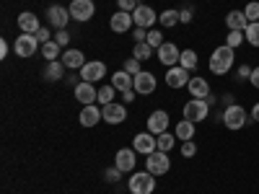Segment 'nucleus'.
<instances>
[{
    "label": "nucleus",
    "instance_id": "nucleus-1",
    "mask_svg": "<svg viewBox=\"0 0 259 194\" xmlns=\"http://www.w3.org/2000/svg\"><path fill=\"white\" fill-rule=\"evenodd\" d=\"M233 47L228 44H221V47H215L212 55H210V73L215 75H226L231 68H233Z\"/></svg>",
    "mask_w": 259,
    "mask_h": 194
},
{
    "label": "nucleus",
    "instance_id": "nucleus-2",
    "mask_svg": "<svg viewBox=\"0 0 259 194\" xmlns=\"http://www.w3.org/2000/svg\"><path fill=\"white\" fill-rule=\"evenodd\" d=\"M221 119H223V124H226L228 129H241V127L249 122V114H246L244 106L231 104V106H226V112L221 114Z\"/></svg>",
    "mask_w": 259,
    "mask_h": 194
},
{
    "label": "nucleus",
    "instance_id": "nucleus-3",
    "mask_svg": "<svg viewBox=\"0 0 259 194\" xmlns=\"http://www.w3.org/2000/svg\"><path fill=\"white\" fill-rule=\"evenodd\" d=\"M156 189V176L150 171H140V174L130 176V191L133 194H153Z\"/></svg>",
    "mask_w": 259,
    "mask_h": 194
},
{
    "label": "nucleus",
    "instance_id": "nucleus-4",
    "mask_svg": "<svg viewBox=\"0 0 259 194\" xmlns=\"http://www.w3.org/2000/svg\"><path fill=\"white\" fill-rule=\"evenodd\" d=\"M168 168H171V161H168V153H163V150H153L150 156H145V171H150L153 176H163Z\"/></svg>",
    "mask_w": 259,
    "mask_h": 194
},
{
    "label": "nucleus",
    "instance_id": "nucleus-5",
    "mask_svg": "<svg viewBox=\"0 0 259 194\" xmlns=\"http://www.w3.org/2000/svg\"><path fill=\"white\" fill-rule=\"evenodd\" d=\"M207 114H210V104L205 99H192V101L184 104V119H189L194 124L207 119Z\"/></svg>",
    "mask_w": 259,
    "mask_h": 194
},
{
    "label": "nucleus",
    "instance_id": "nucleus-6",
    "mask_svg": "<svg viewBox=\"0 0 259 194\" xmlns=\"http://www.w3.org/2000/svg\"><path fill=\"white\" fill-rule=\"evenodd\" d=\"M68 11H70V18H73V21H78V24H85V21L94 16L96 6H94V0H73Z\"/></svg>",
    "mask_w": 259,
    "mask_h": 194
},
{
    "label": "nucleus",
    "instance_id": "nucleus-7",
    "mask_svg": "<svg viewBox=\"0 0 259 194\" xmlns=\"http://www.w3.org/2000/svg\"><path fill=\"white\" fill-rule=\"evenodd\" d=\"M36 47H39V39H36L34 34H21V36H16V44H13L16 57H34V55H36Z\"/></svg>",
    "mask_w": 259,
    "mask_h": 194
},
{
    "label": "nucleus",
    "instance_id": "nucleus-8",
    "mask_svg": "<svg viewBox=\"0 0 259 194\" xmlns=\"http://www.w3.org/2000/svg\"><path fill=\"white\" fill-rule=\"evenodd\" d=\"M138 163V153H135V148H119L117 150V156H114V166L122 171V174H130V171L135 168Z\"/></svg>",
    "mask_w": 259,
    "mask_h": 194
},
{
    "label": "nucleus",
    "instance_id": "nucleus-9",
    "mask_svg": "<svg viewBox=\"0 0 259 194\" xmlns=\"http://www.w3.org/2000/svg\"><path fill=\"white\" fill-rule=\"evenodd\" d=\"M156 57L161 60V65H166V68H174V65H179V47L177 44H171V41H163V44L156 50Z\"/></svg>",
    "mask_w": 259,
    "mask_h": 194
},
{
    "label": "nucleus",
    "instance_id": "nucleus-10",
    "mask_svg": "<svg viewBox=\"0 0 259 194\" xmlns=\"http://www.w3.org/2000/svg\"><path fill=\"white\" fill-rule=\"evenodd\" d=\"M189 70L182 68V65H174V68H168L166 73V85L168 88H184V85H189Z\"/></svg>",
    "mask_w": 259,
    "mask_h": 194
},
{
    "label": "nucleus",
    "instance_id": "nucleus-11",
    "mask_svg": "<svg viewBox=\"0 0 259 194\" xmlns=\"http://www.w3.org/2000/svg\"><path fill=\"white\" fill-rule=\"evenodd\" d=\"M133 91H135V93H140V96L153 93V91H156V75H153V73H148V70H140V73L135 75Z\"/></svg>",
    "mask_w": 259,
    "mask_h": 194
},
{
    "label": "nucleus",
    "instance_id": "nucleus-12",
    "mask_svg": "<svg viewBox=\"0 0 259 194\" xmlns=\"http://www.w3.org/2000/svg\"><path fill=\"white\" fill-rule=\"evenodd\" d=\"M104 75H106V65L99 62V60H91V62H85L83 68H80V78H83L85 83H96V80H101Z\"/></svg>",
    "mask_w": 259,
    "mask_h": 194
},
{
    "label": "nucleus",
    "instance_id": "nucleus-13",
    "mask_svg": "<svg viewBox=\"0 0 259 194\" xmlns=\"http://www.w3.org/2000/svg\"><path fill=\"white\" fill-rule=\"evenodd\" d=\"M73 93H75L78 104H83V106H91V104H96V101H99V91L94 88V83H85V80L75 85Z\"/></svg>",
    "mask_w": 259,
    "mask_h": 194
},
{
    "label": "nucleus",
    "instance_id": "nucleus-14",
    "mask_svg": "<svg viewBox=\"0 0 259 194\" xmlns=\"http://www.w3.org/2000/svg\"><path fill=\"white\" fill-rule=\"evenodd\" d=\"M133 21H135V26H143V29H150L158 21V13L150 8V6H138L133 11Z\"/></svg>",
    "mask_w": 259,
    "mask_h": 194
},
{
    "label": "nucleus",
    "instance_id": "nucleus-15",
    "mask_svg": "<svg viewBox=\"0 0 259 194\" xmlns=\"http://www.w3.org/2000/svg\"><path fill=\"white\" fill-rule=\"evenodd\" d=\"M133 148H135V153L150 156L153 150H158V145H156V135H153V132H138L135 140H133Z\"/></svg>",
    "mask_w": 259,
    "mask_h": 194
},
{
    "label": "nucleus",
    "instance_id": "nucleus-16",
    "mask_svg": "<svg viewBox=\"0 0 259 194\" xmlns=\"http://www.w3.org/2000/svg\"><path fill=\"white\" fill-rule=\"evenodd\" d=\"M47 18H50V26L62 31L65 26H68V21H70V11L68 8H62V6H50L47 8Z\"/></svg>",
    "mask_w": 259,
    "mask_h": 194
},
{
    "label": "nucleus",
    "instance_id": "nucleus-17",
    "mask_svg": "<svg viewBox=\"0 0 259 194\" xmlns=\"http://www.w3.org/2000/svg\"><path fill=\"white\" fill-rule=\"evenodd\" d=\"M101 112H104V122H109V124H122V122L127 119V109H124V104H117V101L106 104Z\"/></svg>",
    "mask_w": 259,
    "mask_h": 194
},
{
    "label": "nucleus",
    "instance_id": "nucleus-18",
    "mask_svg": "<svg viewBox=\"0 0 259 194\" xmlns=\"http://www.w3.org/2000/svg\"><path fill=\"white\" fill-rule=\"evenodd\" d=\"M133 24H135V21H133V13H127V11H117V13L112 16V21H109L112 31H117V34L130 31V26H133Z\"/></svg>",
    "mask_w": 259,
    "mask_h": 194
},
{
    "label": "nucleus",
    "instance_id": "nucleus-19",
    "mask_svg": "<svg viewBox=\"0 0 259 194\" xmlns=\"http://www.w3.org/2000/svg\"><path fill=\"white\" fill-rule=\"evenodd\" d=\"M18 29H21V34H36V31L41 29L39 16H34V13L24 11V13L18 16Z\"/></svg>",
    "mask_w": 259,
    "mask_h": 194
},
{
    "label": "nucleus",
    "instance_id": "nucleus-20",
    "mask_svg": "<svg viewBox=\"0 0 259 194\" xmlns=\"http://www.w3.org/2000/svg\"><path fill=\"white\" fill-rule=\"evenodd\" d=\"M80 124L83 127H94V124H99V119H104V112L99 109L96 104H91V106H83V112H80Z\"/></svg>",
    "mask_w": 259,
    "mask_h": 194
},
{
    "label": "nucleus",
    "instance_id": "nucleus-21",
    "mask_svg": "<svg viewBox=\"0 0 259 194\" xmlns=\"http://www.w3.org/2000/svg\"><path fill=\"white\" fill-rule=\"evenodd\" d=\"M166 127H168V114L166 112H153L148 117V132L161 135V132H166Z\"/></svg>",
    "mask_w": 259,
    "mask_h": 194
},
{
    "label": "nucleus",
    "instance_id": "nucleus-22",
    "mask_svg": "<svg viewBox=\"0 0 259 194\" xmlns=\"http://www.w3.org/2000/svg\"><path fill=\"white\" fill-rule=\"evenodd\" d=\"M226 26H228V31H244L249 26V18L244 11H231L226 16Z\"/></svg>",
    "mask_w": 259,
    "mask_h": 194
},
{
    "label": "nucleus",
    "instance_id": "nucleus-23",
    "mask_svg": "<svg viewBox=\"0 0 259 194\" xmlns=\"http://www.w3.org/2000/svg\"><path fill=\"white\" fill-rule=\"evenodd\" d=\"M62 62H65V68H70V70H80L85 65V55L80 50H65L62 52Z\"/></svg>",
    "mask_w": 259,
    "mask_h": 194
},
{
    "label": "nucleus",
    "instance_id": "nucleus-24",
    "mask_svg": "<svg viewBox=\"0 0 259 194\" xmlns=\"http://www.w3.org/2000/svg\"><path fill=\"white\" fill-rule=\"evenodd\" d=\"M133 83H135V75H130L127 70H117V73L112 75V85H114L119 93L133 91Z\"/></svg>",
    "mask_w": 259,
    "mask_h": 194
},
{
    "label": "nucleus",
    "instance_id": "nucleus-25",
    "mask_svg": "<svg viewBox=\"0 0 259 194\" xmlns=\"http://www.w3.org/2000/svg\"><path fill=\"white\" fill-rule=\"evenodd\" d=\"M187 88H189L192 99H207L210 96V83L205 78H192Z\"/></svg>",
    "mask_w": 259,
    "mask_h": 194
},
{
    "label": "nucleus",
    "instance_id": "nucleus-26",
    "mask_svg": "<svg viewBox=\"0 0 259 194\" xmlns=\"http://www.w3.org/2000/svg\"><path fill=\"white\" fill-rule=\"evenodd\" d=\"M174 135H177V140H182V142L192 140V137H194V122L182 119V122L177 124V129H174Z\"/></svg>",
    "mask_w": 259,
    "mask_h": 194
},
{
    "label": "nucleus",
    "instance_id": "nucleus-27",
    "mask_svg": "<svg viewBox=\"0 0 259 194\" xmlns=\"http://www.w3.org/2000/svg\"><path fill=\"white\" fill-rule=\"evenodd\" d=\"M62 73H65V62H62V60L47 62V68H45V78H47V80H60Z\"/></svg>",
    "mask_w": 259,
    "mask_h": 194
},
{
    "label": "nucleus",
    "instance_id": "nucleus-28",
    "mask_svg": "<svg viewBox=\"0 0 259 194\" xmlns=\"http://www.w3.org/2000/svg\"><path fill=\"white\" fill-rule=\"evenodd\" d=\"M60 52H62V47L57 44L55 39H52V41H47V44H41V57H45L47 62H55V60L60 57Z\"/></svg>",
    "mask_w": 259,
    "mask_h": 194
},
{
    "label": "nucleus",
    "instance_id": "nucleus-29",
    "mask_svg": "<svg viewBox=\"0 0 259 194\" xmlns=\"http://www.w3.org/2000/svg\"><path fill=\"white\" fill-rule=\"evenodd\" d=\"M158 21H161V26H163V29L177 26V24H179V11H177V8H168V11H163V13L158 16Z\"/></svg>",
    "mask_w": 259,
    "mask_h": 194
},
{
    "label": "nucleus",
    "instance_id": "nucleus-30",
    "mask_svg": "<svg viewBox=\"0 0 259 194\" xmlns=\"http://www.w3.org/2000/svg\"><path fill=\"white\" fill-rule=\"evenodd\" d=\"M179 65H182V68H187V70L192 73L194 68H197V52H194V50H182Z\"/></svg>",
    "mask_w": 259,
    "mask_h": 194
},
{
    "label": "nucleus",
    "instance_id": "nucleus-31",
    "mask_svg": "<svg viewBox=\"0 0 259 194\" xmlns=\"http://www.w3.org/2000/svg\"><path fill=\"white\" fill-rule=\"evenodd\" d=\"M156 145H158V150L168 153V150L177 145V135H171V132H161V135H156Z\"/></svg>",
    "mask_w": 259,
    "mask_h": 194
},
{
    "label": "nucleus",
    "instance_id": "nucleus-32",
    "mask_svg": "<svg viewBox=\"0 0 259 194\" xmlns=\"http://www.w3.org/2000/svg\"><path fill=\"white\" fill-rule=\"evenodd\" d=\"M153 52H156V50H153V47H150V44H148V41H138V44H135V50H133V57L143 62V60H148V57H150V55H153Z\"/></svg>",
    "mask_w": 259,
    "mask_h": 194
},
{
    "label": "nucleus",
    "instance_id": "nucleus-33",
    "mask_svg": "<svg viewBox=\"0 0 259 194\" xmlns=\"http://www.w3.org/2000/svg\"><path fill=\"white\" fill-rule=\"evenodd\" d=\"M244 36H246V41L251 47H259V21H254V24H249L244 29Z\"/></svg>",
    "mask_w": 259,
    "mask_h": 194
},
{
    "label": "nucleus",
    "instance_id": "nucleus-34",
    "mask_svg": "<svg viewBox=\"0 0 259 194\" xmlns=\"http://www.w3.org/2000/svg\"><path fill=\"white\" fill-rule=\"evenodd\" d=\"M114 85H104V88H99V104L101 106H106V104H112V99H114Z\"/></svg>",
    "mask_w": 259,
    "mask_h": 194
},
{
    "label": "nucleus",
    "instance_id": "nucleus-35",
    "mask_svg": "<svg viewBox=\"0 0 259 194\" xmlns=\"http://www.w3.org/2000/svg\"><path fill=\"white\" fill-rule=\"evenodd\" d=\"M145 41H148V44L153 47V50H158V47L163 44V36H161V31H158V29H150V31H148V39H145Z\"/></svg>",
    "mask_w": 259,
    "mask_h": 194
},
{
    "label": "nucleus",
    "instance_id": "nucleus-36",
    "mask_svg": "<svg viewBox=\"0 0 259 194\" xmlns=\"http://www.w3.org/2000/svg\"><path fill=\"white\" fill-rule=\"evenodd\" d=\"M244 39H246V36H244V31H228V36H226V44L236 50V47H239Z\"/></svg>",
    "mask_w": 259,
    "mask_h": 194
},
{
    "label": "nucleus",
    "instance_id": "nucleus-37",
    "mask_svg": "<svg viewBox=\"0 0 259 194\" xmlns=\"http://www.w3.org/2000/svg\"><path fill=\"white\" fill-rule=\"evenodd\" d=\"M244 13H246V18H249V24L259 21V3H256V0H251V3L244 8Z\"/></svg>",
    "mask_w": 259,
    "mask_h": 194
},
{
    "label": "nucleus",
    "instance_id": "nucleus-38",
    "mask_svg": "<svg viewBox=\"0 0 259 194\" xmlns=\"http://www.w3.org/2000/svg\"><path fill=\"white\" fill-rule=\"evenodd\" d=\"M124 70H127L130 75H138V73H140V60H135V57H130V60L124 62Z\"/></svg>",
    "mask_w": 259,
    "mask_h": 194
},
{
    "label": "nucleus",
    "instance_id": "nucleus-39",
    "mask_svg": "<svg viewBox=\"0 0 259 194\" xmlns=\"http://www.w3.org/2000/svg\"><path fill=\"white\" fill-rule=\"evenodd\" d=\"M194 153H197V145H194L192 140H187V142H182V156H184V158H192Z\"/></svg>",
    "mask_w": 259,
    "mask_h": 194
},
{
    "label": "nucleus",
    "instance_id": "nucleus-40",
    "mask_svg": "<svg viewBox=\"0 0 259 194\" xmlns=\"http://www.w3.org/2000/svg\"><path fill=\"white\" fill-rule=\"evenodd\" d=\"M117 6H119V11H127V13H133L140 3L138 0H117Z\"/></svg>",
    "mask_w": 259,
    "mask_h": 194
},
{
    "label": "nucleus",
    "instance_id": "nucleus-41",
    "mask_svg": "<svg viewBox=\"0 0 259 194\" xmlns=\"http://www.w3.org/2000/svg\"><path fill=\"white\" fill-rule=\"evenodd\" d=\"M119 176H122V171L114 166V168H106V174H104V179L109 181V184H114V181H119Z\"/></svg>",
    "mask_w": 259,
    "mask_h": 194
},
{
    "label": "nucleus",
    "instance_id": "nucleus-42",
    "mask_svg": "<svg viewBox=\"0 0 259 194\" xmlns=\"http://www.w3.org/2000/svg\"><path fill=\"white\" fill-rule=\"evenodd\" d=\"M55 41H57V44H60V47L65 50V47H68V44H70V34H68V31H65V29H62V31H57V36H55Z\"/></svg>",
    "mask_w": 259,
    "mask_h": 194
},
{
    "label": "nucleus",
    "instance_id": "nucleus-43",
    "mask_svg": "<svg viewBox=\"0 0 259 194\" xmlns=\"http://www.w3.org/2000/svg\"><path fill=\"white\" fill-rule=\"evenodd\" d=\"M34 36L39 39V44H47V41H52V39H50L52 34H50V29H45V26H41V29H39V31H36Z\"/></svg>",
    "mask_w": 259,
    "mask_h": 194
},
{
    "label": "nucleus",
    "instance_id": "nucleus-44",
    "mask_svg": "<svg viewBox=\"0 0 259 194\" xmlns=\"http://www.w3.org/2000/svg\"><path fill=\"white\" fill-rule=\"evenodd\" d=\"M133 39H135V44H138V41H145V39H148V29H143V26H135V31H133Z\"/></svg>",
    "mask_w": 259,
    "mask_h": 194
},
{
    "label": "nucleus",
    "instance_id": "nucleus-45",
    "mask_svg": "<svg viewBox=\"0 0 259 194\" xmlns=\"http://www.w3.org/2000/svg\"><path fill=\"white\" fill-rule=\"evenodd\" d=\"M251 70L254 68H249V65H241V68H239V80H249L251 78Z\"/></svg>",
    "mask_w": 259,
    "mask_h": 194
},
{
    "label": "nucleus",
    "instance_id": "nucleus-46",
    "mask_svg": "<svg viewBox=\"0 0 259 194\" xmlns=\"http://www.w3.org/2000/svg\"><path fill=\"white\" fill-rule=\"evenodd\" d=\"M189 21H192V8L179 11V24H189Z\"/></svg>",
    "mask_w": 259,
    "mask_h": 194
},
{
    "label": "nucleus",
    "instance_id": "nucleus-47",
    "mask_svg": "<svg viewBox=\"0 0 259 194\" xmlns=\"http://www.w3.org/2000/svg\"><path fill=\"white\" fill-rule=\"evenodd\" d=\"M249 83L254 85V88H259V65H256V68L251 70V78H249Z\"/></svg>",
    "mask_w": 259,
    "mask_h": 194
},
{
    "label": "nucleus",
    "instance_id": "nucleus-48",
    "mask_svg": "<svg viewBox=\"0 0 259 194\" xmlns=\"http://www.w3.org/2000/svg\"><path fill=\"white\" fill-rule=\"evenodd\" d=\"M122 101H124V104L135 101V91H124V93H122Z\"/></svg>",
    "mask_w": 259,
    "mask_h": 194
},
{
    "label": "nucleus",
    "instance_id": "nucleus-49",
    "mask_svg": "<svg viewBox=\"0 0 259 194\" xmlns=\"http://www.w3.org/2000/svg\"><path fill=\"white\" fill-rule=\"evenodd\" d=\"M0 57H8V41H0Z\"/></svg>",
    "mask_w": 259,
    "mask_h": 194
},
{
    "label": "nucleus",
    "instance_id": "nucleus-50",
    "mask_svg": "<svg viewBox=\"0 0 259 194\" xmlns=\"http://www.w3.org/2000/svg\"><path fill=\"white\" fill-rule=\"evenodd\" d=\"M251 119L259 122V104H254V109H251Z\"/></svg>",
    "mask_w": 259,
    "mask_h": 194
},
{
    "label": "nucleus",
    "instance_id": "nucleus-51",
    "mask_svg": "<svg viewBox=\"0 0 259 194\" xmlns=\"http://www.w3.org/2000/svg\"><path fill=\"white\" fill-rule=\"evenodd\" d=\"M221 99H223V104H226V106H231V104H233V96H231V93H226V96H221Z\"/></svg>",
    "mask_w": 259,
    "mask_h": 194
}]
</instances>
